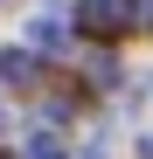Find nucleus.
I'll use <instances>...</instances> for the list:
<instances>
[{"mask_svg":"<svg viewBox=\"0 0 153 159\" xmlns=\"http://www.w3.org/2000/svg\"><path fill=\"white\" fill-rule=\"evenodd\" d=\"M132 21H146L132 0H84V28L91 35H118V28H132Z\"/></svg>","mask_w":153,"mask_h":159,"instance_id":"obj_1","label":"nucleus"},{"mask_svg":"<svg viewBox=\"0 0 153 159\" xmlns=\"http://www.w3.org/2000/svg\"><path fill=\"white\" fill-rule=\"evenodd\" d=\"M28 159H56V139H49V131H42V139L28 145Z\"/></svg>","mask_w":153,"mask_h":159,"instance_id":"obj_4","label":"nucleus"},{"mask_svg":"<svg viewBox=\"0 0 153 159\" xmlns=\"http://www.w3.org/2000/svg\"><path fill=\"white\" fill-rule=\"evenodd\" d=\"M146 159H153V139H146Z\"/></svg>","mask_w":153,"mask_h":159,"instance_id":"obj_6","label":"nucleus"},{"mask_svg":"<svg viewBox=\"0 0 153 159\" xmlns=\"http://www.w3.org/2000/svg\"><path fill=\"white\" fill-rule=\"evenodd\" d=\"M28 42H35V48H63V42H70L63 14H35V21H28Z\"/></svg>","mask_w":153,"mask_h":159,"instance_id":"obj_3","label":"nucleus"},{"mask_svg":"<svg viewBox=\"0 0 153 159\" xmlns=\"http://www.w3.org/2000/svg\"><path fill=\"white\" fill-rule=\"evenodd\" d=\"M0 76H7V83H21V90H28L35 76H42V62H35V48H7V56H0Z\"/></svg>","mask_w":153,"mask_h":159,"instance_id":"obj_2","label":"nucleus"},{"mask_svg":"<svg viewBox=\"0 0 153 159\" xmlns=\"http://www.w3.org/2000/svg\"><path fill=\"white\" fill-rule=\"evenodd\" d=\"M146 28H153V0H146Z\"/></svg>","mask_w":153,"mask_h":159,"instance_id":"obj_5","label":"nucleus"}]
</instances>
